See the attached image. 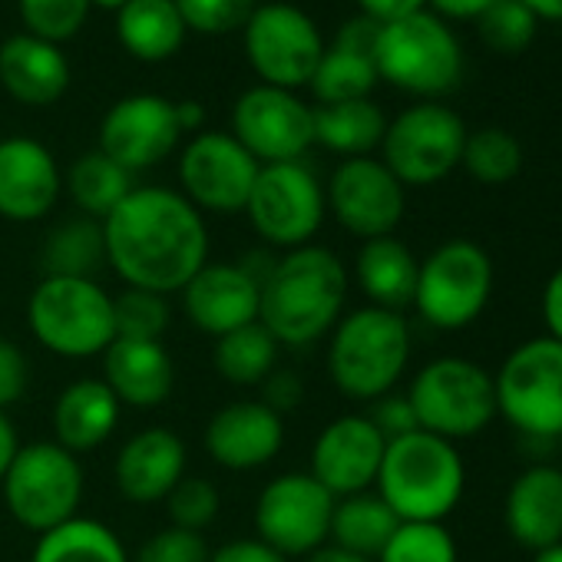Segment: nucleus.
<instances>
[{
	"label": "nucleus",
	"instance_id": "f257e3e1",
	"mask_svg": "<svg viewBox=\"0 0 562 562\" xmlns=\"http://www.w3.org/2000/svg\"><path fill=\"white\" fill-rule=\"evenodd\" d=\"M106 265L126 289L176 295L209 261L205 215L166 186H136L106 218Z\"/></svg>",
	"mask_w": 562,
	"mask_h": 562
},
{
	"label": "nucleus",
	"instance_id": "f03ea898",
	"mask_svg": "<svg viewBox=\"0 0 562 562\" xmlns=\"http://www.w3.org/2000/svg\"><path fill=\"white\" fill-rule=\"evenodd\" d=\"M348 305V268L325 245H302L271 261L261 278L258 325L278 348H308L335 331Z\"/></svg>",
	"mask_w": 562,
	"mask_h": 562
},
{
	"label": "nucleus",
	"instance_id": "7ed1b4c3",
	"mask_svg": "<svg viewBox=\"0 0 562 562\" xmlns=\"http://www.w3.org/2000/svg\"><path fill=\"white\" fill-rule=\"evenodd\" d=\"M374 493L401 522H443L467 493V463L457 443L414 430L387 443Z\"/></svg>",
	"mask_w": 562,
	"mask_h": 562
},
{
	"label": "nucleus",
	"instance_id": "20e7f679",
	"mask_svg": "<svg viewBox=\"0 0 562 562\" xmlns=\"http://www.w3.org/2000/svg\"><path fill=\"white\" fill-rule=\"evenodd\" d=\"M411 325L401 312L364 305L328 335V374L351 401H378L397 391L411 364Z\"/></svg>",
	"mask_w": 562,
	"mask_h": 562
},
{
	"label": "nucleus",
	"instance_id": "39448f33",
	"mask_svg": "<svg viewBox=\"0 0 562 562\" xmlns=\"http://www.w3.org/2000/svg\"><path fill=\"white\" fill-rule=\"evenodd\" d=\"M27 325L37 345L57 358H97L116 338L113 295L97 278L44 274L27 302Z\"/></svg>",
	"mask_w": 562,
	"mask_h": 562
},
{
	"label": "nucleus",
	"instance_id": "423d86ee",
	"mask_svg": "<svg viewBox=\"0 0 562 562\" xmlns=\"http://www.w3.org/2000/svg\"><path fill=\"white\" fill-rule=\"evenodd\" d=\"M378 80L434 100L460 87L463 80V47L450 24L430 11H417L411 18L381 24V37L374 47Z\"/></svg>",
	"mask_w": 562,
	"mask_h": 562
},
{
	"label": "nucleus",
	"instance_id": "0eeeda50",
	"mask_svg": "<svg viewBox=\"0 0 562 562\" xmlns=\"http://www.w3.org/2000/svg\"><path fill=\"white\" fill-rule=\"evenodd\" d=\"M493 285L490 251L470 238H447L420 261L411 308L437 331H463L486 312Z\"/></svg>",
	"mask_w": 562,
	"mask_h": 562
},
{
	"label": "nucleus",
	"instance_id": "6e6552de",
	"mask_svg": "<svg viewBox=\"0 0 562 562\" xmlns=\"http://www.w3.org/2000/svg\"><path fill=\"white\" fill-rule=\"evenodd\" d=\"M420 430L450 443L480 437L496 417L493 374L470 358H434L404 391Z\"/></svg>",
	"mask_w": 562,
	"mask_h": 562
},
{
	"label": "nucleus",
	"instance_id": "1a4fd4ad",
	"mask_svg": "<svg viewBox=\"0 0 562 562\" xmlns=\"http://www.w3.org/2000/svg\"><path fill=\"white\" fill-rule=\"evenodd\" d=\"M83 486L87 480L80 457L54 440L21 443L4 480H0L11 516L37 536L77 516L83 503Z\"/></svg>",
	"mask_w": 562,
	"mask_h": 562
},
{
	"label": "nucleus",
	"instance_id": "9d476101",
	"mask_svg": "<svg viewBox=\"0 0 562 562\" xmlns=\"http://www.w3.org/2000/svg\"><path fill=\"white\" fill-rule=\"evenodd\" d=\"M499 417L529 440H562V341L539 335L516 345L493 374Z\"/></svg>",
	"mask_w": 562,
	"mask_h": 562
},
{
	"label": "nucleus",
	"instance_id": "9b49d317",
	"mask_svg": "<svg viewBox=\"0 0 562 562\" xmlns=\"http://www.w3.org/2000/svg\"><path fill=\"white\" fill-rule=\"evenodd\" d=\"M467 123L457 110L420 100L387 120V133L381 143V162L401 179V186H437L443 182L463 159Z\"/></svg>",
	"mask_w": 562,
	"mask_h": 562
},
{
	"label": "nucleus",
	"instance_id": "f8f14e48",
	"mask_svg": "<svg viewBox=\"0 0 562 562\" xmlns=\"http://www.w3.org/2000/svg\"><path fill=\"white\" fill-rule=\"evenodd\" d=\"M245 215L258 238L271 248L292 251L312 245L328 215L325 186L302 159L261 166L245 202Z\"/></svg>",
	"mask_w": 562,
	"mask_h": 562
},
{
	"label": "nucleus",
	"instance_id": "ddd939ff",
	"mask_svg": "<svg viewBox=\"0 0 562 562\" xmlns=\"http://www.w3.org/2000/svg\"><path fill=\"white\" fill-rule=\"evenodd\" d=\"M245 57L265 87L302 90L325 57V41L315 21L295 4H258L241 27Z\"/></svg>",
	"mask_w": 562,
	"mask_h": 562
},
{
	"label": "nucleus",
	"instance_id": "4468645a",
	"mask_svg": "<svg viewBox=\"0 0 562 562\" xmlns=\"http://www.w3.org/2000/svg\"><path fill=\"white\" fill-rule=\"evenodd\" d=\"M335 496L312 473H281L255 499V539L285 559L312 555L328 542Z\"/></svg>",
	"mask_w": 562,
	"mask_h": 562
},
{
	"label": "nucleus",
	"instance_id": "2eb2a0df",
	"mask_svg": "<svg viewBox=\"0 0 562 562\" xmlns=\"http://www.w3.org/2000/svg\"><path fill=\"white\" fill-rule=\"evenodd\" d=\"M228 133L258 166L299 162L315 146V106L292 90L258 83L235 100Z\"/></svg>",
	"mask_w": 562,
	"mask_h": 562
},
{
	"label": "nucleus",
	"instance_id": "dca6fc26",
	"mask_svg": "<svg viewBox=\"0 0 562 562\" xmlns=\"http://www.w3.org/2000/svg\"><path fill=\"white\" fill-rule=\"evenodd\" d=\"M258 169V159L232 133L202 130L179 156V192L199 212L235 215L245 212Z\"/></svg>",
	"mask_w": 562,
	"mask_h": 562
},
{
	"label": "nucleus",
	"instance_id": "f3484780",
	"mask_svg": "<svg viewBox=\"0 0 562 562\" xmlns=\"http://www.w3.org/2000/svg\"><path fill=\"white\" fill-rule=\"evenodd\" d=\"M325 205L345 232L371 241L394 235L407 209V189L381 159L361 156L345 159L331 172L325 186Z\"/></svg>",
	"mask_w": 562,
	"mask_h": 562
},
{
	"label": "nucleus",
	"instance_id": "a211bd4d",
	"mask_svg": "<svg viewBox=\"0 0 562 562\" xmlns=\"http://www.w3.org/2000/svg\"><path fill=\"white\" fill-rule=\"evenodd\" d=\"M176 103L156 93H133L113 103L100 123V153L126 172H143L169 159L182 139Z\"/></svg>",
	"mask_w": 562,
	"mask_h": 562
},
{
	"label": "nucleus",
	"instance_id": "6ab92c4d",
	"mask_svg": "<svg viewBox=\"0 0 562 562\" xmlns=\"http://www.w3.org/2000/svg\"><path fill=\"white\" fill-rule=\"evenodd\" d=\"M387 440L368 420V414L335 417L312 447V476L335 496H355L374 490Z\"/></svg>",
	"mask_w": 562,
	"mask_h": 562
},
{
	"label": "nucleus",
	"instance_id": "aec40b11",
	"mask_svg": "<svg viewBox=\"0 0 562 562\" xmlns=\"http://www.w3.org/2000/svg\"><path fill=\"white\" fill-rule=\"evenodd\" d=\"M179 295L186 318L209 338L258 322L261 285L245 261H205Z\"/></svg>",
	"mask_w": 562,
	"mask_h": 562
},
{
	"label": "nucleus",
	"instance_id": "412c9836",
	"mask_svg": "<svg viewBox=\"0 0 562 562\" xmlns=\"http://www.w3.org/2000/svg\"><path fill=\"white\" fill-rule=\"evenodd\" d=\"M64 172L54 153L31 136L0 139V218L41 222L57 209Z\"/></svg>",
	"mask_w": 562,
	"mask_h": 562
},
{
	"label": "nucleus",
	"instance_id": "4be33fe9",
	"mask_svg": "<svg viewBox=\"0 0 562 562\" xmlns=\"http://www.w3.org/2000/svg\"><path fill=\"white\" fill-rule=\"evenodd\" d=\"M202 447L212 463L235 473L268 467L285 447V417L261 401H232L209 417Z\"/></svg>",
	"mask_w": 562,
	"mask_h": 562
},
{
	"label": "nucleus",
	"instance_id": "5701e85b",
	"mask_svg": "<svg viewBox=\"0 0 562 562\" xmlns=\"http://www.w3.org/2000/svg\"><path fill=\"white\" fill-rule=\"evenodd\" d=\"M186 443L169 427H146L133 434L113 463L120 493L136 506L162 503L172 486L186 476Z\"/></svg>",
	"mask_w": 562,
	"mask_h": 562
},
{
	"label": "nucleus",
	"instance_id": "b1692460",
	"mask_svg": "<svg viewBox=\"0 0 562 562\" xmlns=\"http://www.w3.org/2000/svg\"><path fill=\"white\" fill-rule=\"evenodd\" d=\"M503 522L509 539L529 552L562 542V470L552 463L526 467L506 490Z\"/></svg>",
	"mask_w": 562,
	"mask_h": 562
},
{
	"label": "nucleus",
	"instance_id": "393cba45",
	"mask_svg": "<svg viewBox=\"0 0 562 562\" xmlns=\"http://www.w3.org/2000/svg\"><path fill=\"white\" fill-rule=\"evenodd\" d=\"M103 358V384L113 391L120 407L153 411L169 401L176 368L162 341H126L113 338Z\"/></svg>",
	"mask_w": 562,
	"mask_h": 562
},
{
	"label": "nucleus",
	"instance_id": "a878e982",
	"mask_svg": "<svg viewBox=\"0 0 562 562\" xmlns=\"http://www.w3.org/2000/svg\"><path fill=\"white\" fill-rule=\"evenodd\" d=\"M0 87L24 106H54L70 87V60L57 44L14 34L0 44Z\"/></svg>",
	"mask_w": 562,
	"mask_h": 562
},
{
	"label": "nucleus",
	"instance_id": "bb28decb",
	"mask_svg": "<svg viewBox=\"0 0 562 562\" xmlns=\"http://www.w3.org/2000/svg\"><path fill=\"white\" fill-rule=\"evenodd\" d=\"M120 401L103 384V378H83L60 391L50 424H54V443H60L70 453H90L103 447L116 424H120Z\"/></svg>",
	"mask_w": 562,
	"mask_h": 562
},
{
	"label": "nucleus",
	"instance_id": "cd10ccee",
	"mask_svg": "<svg viewBox=\"0 0 562 562\" xmlns=\"http://www.w3.org/2000/svg\"><path fill=\"white\" fill-rule=\"evenodd\" d=\"M417 271H420V258L397 235L361 241L358 258H355V278L368 305L401 312V315L404 308L414 305Z\"/></svg>",
	"mask_w": 562,
	"mask_h": 562
},
{
	"label": "nucleus",
	"instance_id": "c85d7f7f",
	"mask_svg": "<svg viewBox=\"0 0 562 562\" xmlns=\"http://www.w3.org/2000/svg\"><path fill=\"white\" fill-rule=\"evenodd\" d=\"M186 24L176 0H130L116 11V37L123 50L143 64H162L186 44Z\"/></svg>",
	"mask_w": 562,
	"mask_h": 562
},
{
	"label": "nucleus",
	"instance_id": "c756f323",
	"mask_svg": "<svg viewBox=\"0 0 562 562\" xmlns=\"http://www.w3.org/2000/svg\"><path fill=\"white\" fill-rule=\"evenodd\" d=\"M387 133L384 110L368 100L315 106V143L341 159H361L381 149Z\"/></svg>",
	"mask_w": 562,
	"mask_h": 562
},
{
	"label": "nucleus",
	"instance_id": "7c9ffc66",
	"mask_svg": "<svg viewBox=\"0 0 562 562\" xmlns=\"http://www.w3.org/2000/svg\"><path fill=\"white\" fill-rule=\"evenodd\" d=\"M397 526L401 519L394 516V509L374 490H364V493L335 499L328 542L374 562L381 549L391 542V536L397 532Z\"/></svg>",
	"mask_w": 562,
	"mask_h": 562
},
{
	"label": "nucleus",
	"instance_id": "2f4dec72",
	"mask_svg": "<svg viewBox=\"0 0 562 562\" xmlns=\"http://www.w3.org/2000/svg\"><path fill=\"white\" fill-rule=\"evenodd\" d=\"M41 265L44 274L54 278H97V271L106 265L103 222L90 215H74L57 222L44 238Z\"/></svg>",
	"mask_w": 562,
	"mask_h": 562
},
{
	"label": "nucleus",
	"instance_id": "473e14b6",
	"mask_svg": "<svg viewBox=\"0 0 562 562\" xmlns=\"http://www.w3.org/2000/svg\"><path fill=\"white\" fill-rule=\"evenodd\" d=\"M64 189L70 192L80 215L103 222L136 189V182H133V172H126L106 153L93 149V153L74 159V166L64 176Z\"/></svg>",
	"mask_w": 562,
	"mask_h": 562
},
{
	"label": "nucleus",
	"instance_id": "72a5a7b5",
	"mask_svg": "<svg viewBox=\"0 0 562 562\" xmlns=\"http://www.w3.org/2000/svg\"><path fill=\"white\" fill-rule=\"evenodd\" d=\"M31 562H133L123 539L100 519L74 516L70 522L37 536Z\"/></svg>",
	"mask_w": 562,
	"mask_h": 562
},
{
	"label": "nucleus",
	"instance_id": "f704fd0d",
	"mask_svg": "<svg viewBox=\"0 0 562 562\" xmlns=\"http://www.w3.org/2000/svg\"><path fill=\"white\" fill-rule=\"evenodd\" d=\"M212 364L222 381L235 387H258L278 368V341L258 322H251L215 338Z\"/></svg>",
	"mask_w": 562,
	"mask_h": 562
},
{
	"label": "nucleus",
	"instance_id": "c9c22d12",
	"mask_svg": "<svg viewBox=\"0 0 562 562\" xmlns=\"http://www.w3.org/2000/svg\"><path fill=\"white\" fill-rule=\"evenodd\" d=\"M378 70L371 57L348 54L341 47H325V57L318 70L308 80V90L315 97V106L328 103H348V100H368L378 87Z\"/></svg>",
	"mask_w": 562,
	"mask_h": 562
},
{
	"label": "nucleus",
	"instance_id": "e433bc0d",
	"mask_svg": "<svg viewBox=\"0 0 562 562\" xmlns=\"http://www.w3.org/2000/svg\"><path fill=\"white\" fill-rule=\"evenodd\" d=\"M460 166L480 186H506L522 169V146H519V139L509 130L483 126V130L467 133Z\"/></svg>",
	"mask_w": 562,
	"mask_h": 562
},
{
	"label": "nucleus",
	"instance_id": "4c0bfd02",
	"mask_svg": "<svg viewBox=\"0 0 562 562\" xmlns=\"http://www.w3.org/2000/svg\"><path fill=\"white\" fill-rule=\"evenodd\" d=\"M172 312L166 295L146 289H123L113 295V331L126 341H162L169 331Z\"/></svg>",
	"mask_w": 562,
	"mask_h": 562
},
{
	"label": "nucleus",
	"instance_id": "58836bf2",
	"mask_svg": "<svg viewBox=\"0 0 562 562\" xmlns=\"http://www.w3.org/2000/svg\"><path fill=\"white\" fill-rule=\"evenodd\" d=\"M476 31L483 44L496 54H522L532 47L539 34V18L522 4V0H496L476 18Z\"/></svg>",
	"mask_w": 562,
	"mask_h": 562
},
{
	"label": "nucleus",
	"instance_id": "ea45409f",
	"mask_svg": "<svg viewBox=\"0 0 562 562\" xmlns=\"http://www.w3.org/2000/svg\"><path fill=\"white\" fill-rule=\"evenodd\" d=\"M374 562H460V552L443 522H401Z\"/></svg>",
	"mask_w": 562,
	"mask_h": 562
},
{
	"label": "nucleus",
	"instance_id": "a19ab883",
	"mask_svg": "<svg viewBox=\"0 0 562 562\" xmlns=\"http://www.w3.org/2000/svg\"><path fill=\"white\" fill-rule=\"evenodd\" d=\"M90 8V0H18L24 34L57 47L83 31Z\"/></svg>",
	"mask_w": 562,
	"mask_h": 562
},
{
	"label": "nucleus",
	"instance_id": "79ce46f5",
	"mask_svg": "<svg viewBox=\"0 0 562 562\" xmlns=\"http://www.w3.org/2000/svg\"><path fill=\"white\" fill-rule=\"evenodd\" d=\"M162 503L172 519L169 526H179L189 532H205L222 509V496H218L215 483L205 476H189V473L172 486V493Z\"/></svg>",
	"mask_w": 562,
	"mask_h": 562
},
{
	"label": "nucleus",
	"instance_id": "37998d69",
	"mask_svg": "<svg viewBox=\"0 0 562 562\" xmlns=\"http://www.w3.org/2000/svg\"><path fill=\"white\" fill-rule=\"evenodd\" d=\"M176 8H179L186 31L222 37V34L241 31L258 4L255 0H176Z\"/></svg>",
	"mask_w": 562,
	"mask_h": 562
},
{
	"label": "nucleus",
	"instance_id": "c03bdc74",
	"mask_svg": "<svg viewBox=\"0 0 562 562\" xmlns=\"http://www.w3.org/2000/svg\"><path fill=\"white\" fill-rule=\"evenodd\" d=\"M209 555L212 549L202 532L166 526L139 546L133 562H209Z\"/></svg>",
	"mask_w": 562,
	"mask_h": 562
},
{
	"label": "nucleus",
	"instance_id": "a18cd8bd",
	"mask_svg": "<svg viewBox=\"0 0 562 562\" xmlns=\"http://www.w3.org/2000/svg\"><path fill=\"white\" fill-rule=\"evenodd\" d=\"M368 420L378 427V434H381L387 443H391V440H401V437H407V434H414V430H420L417 414H414L407 394H397V391H391V394L371 401Z\"/></svg>",
	"mask_w": 562,
	"mask_h": 562
},
{
	"label": "nucleus",
	"instance_id": "49530a36",
	"mask_svg": "<svg viewBox=\"0 0 562 562\" xmlns=\"http://www.w3.org/2000/svg\"><path fill=\"white\" fill-rule=\"evenodd\" d=\"M31 387V361L11 338H0V411H11Z\"/></svg>",
	"mask_w": 562,
	"mask_h": 562
},
{
	"label": "nucleus",
	"instance_id": "de8ad7c7",
	"mask_svg": "<svg viewBox=\"0 0 562 562\" xmlns=\"http://www.w3.org/2000/svg\"><path fill=\"white\" fill-rule=\"evenodd\" d=\"M258 391H261V404L265 407H271L278 417H285L289 411H295L299 404H302V397H305V384H302V378H295L292 371H271L261 384H258Z\"/></svg>",
	"mask_w": 562,
	"mask_h": 562
},
{
	"label": "nucleus",
	"instance_id": "09e8293b",
	"mask_svg": "<svg viewBox=\"0 0 562 562\" xmlns=\"http://www.w3.org/2000/svg\"><path fill=\"white\" fill-rule=\"evenodd\" d=\"M378 37H381V24L371 21V18H364V14H358L348 24H341V31H338V37H335L331 47H341L348 54H361V57H371L374 60Z\"/></svg>",
	"mask_w": 562,
	"mask_h": 562
},
{
	"label": "nucleus",
	"instance_id": "8fccbe9b",
	"mask_svg": "<svg viewBox=\"0 0 562 562\" xmlns=\"http://www.w3.org/2000/svg\"><path fill=\"white\" fill-rule=\"evenodd\" d=\"M209 562H292L281 552H274L271 546H265L261 539H232L218 549H212Z\"/></svg>",
	"mask_w": 562,
	"mask_h": 562
},
{
	"label": "nucleus",
	"instance_id": "3c124183",
	"mask_svg": "<svg viewBox=\"0 0 562 562\" xmlns=\"http://www.w3.org/2000/svg\"><path fill=\"white\" fill-rule=\"evenodd\" d=\"M358 8L364 18L378 24H391L401 18H411L417 11H427V0H358Z\"/></svg>",
	"mask_w": 562,
	"mask_h": 562
},
{
	"label": "nucleus",
	"instance_id": "603ef678",
	"mask_svg": "<svg viewBox=\"0 0 562 562\" xmlns=\"http://www.w3.org/2000/svg\"><path fill=\"white\" fill-rule=\"evenodd\" d=\"M542 322H546V335L562 341V265L546 278L542 289Z\"/></svg>",
	"mask_w": 562,
	"mask_h": 562
},
{
	"label": "nucleus",
	"instance_id": "864d4df0",
	"mask_svg": "<svg viewBox=\"0 0 562 562\" xmlns=\"http://www.w3.org/2000/svg\"><path fill=\"white\" fill-rule=\"evenodd\" d=\"M437 18L443 21H476L496 0H427Z\"/></svg>",
	"mask_w": 562,
	"mask_h": 562
},
{
	"label": "nucleus",
	"instance_id": "5fc2aeb1",
	"mask_svg": "<svg viewBox=\"0 0 562 562\" xmlns=\"http://www.w3.org/2000/svg\"><path fill=\"white\" fill-rule=\"evenodd\" d=\"M21 450V440H18V430H14V420L8 417V411H0V480H4L11 460L18 457Z\"/></svg>",
	"mask_w": 562,
	"mask_h": 562
},
{
	"label": "nucleus",
	"instance_id": "6e6d98bb",
	"mask_svg": "<svg viewBox=\"0 0 562 562\" xmlns=\"http://www.w3.org/2000/svg\"><path fill=\"white\" fill-rule=\"evenodd\" d=\"M176 120H179L182 133H202L205 110H202V103H195V100H179V103H176Z\"/></svg>",
	"mask_w": 562,
	"mask_h": 562
},
{
	"label": "nucleus",
	"instance_id": "4d7b16f0",
	"mask_svg": "<svg viewBox=\"0 0 562 562\" xmlns=\"http://www.w3.org/2000/svg\"><path fill=\"white\" fill-rule=\"evenodd\" d=\"M305 562H371V559L355 555V552H348V549H338V546L325 542L322 549H315L312 555H305Z\"/></svg>",
	"mask_w": 562,
	"mask_h": 562
},
{
	"label": "nucleus",
	"instance_id": "13d9d810",
	"mask_svg": "<svg viewBox=\"0 0 562 562\" xmlns=\"http://www.w3.org/2000/svg\"><path fill=\"white\" fill-rule=\"evenodd\" d=\"M539 21H562V0H522Z\"/></svg>",
	"mask_w": 562,
	"mask_h": 562
},
{
	"label": "nucleus",
	"instance_id": "bf43d9fd",
	"mask_svg": "<svg viewBox=\"0 0 562 562\" xmlns=\"http://www.w3.org/2000/svg\"><path fill=\"white\" fill-rule=\"evenodd\" d=\"M532 562H562V542H555V546H546V549L532 552Z\"/></svg>",
	"mask_w": 562,
	"mask_h": 562
},
{
	"label": "nucleus",
	"instance_id": "052dcab7",
	"mask_svg": "<svg viewBox=\"0 0 562 562\" xmlns=\"http://www.w3.org/2000/svg\"><path fill=\"white\" fill-rule=\"evenodd\" d=\"M90 4H93V8H103V11H113V14H116V11H123V8L130 4V0H90Z\"/></svg>",
	"mask_w": 562,
	"mask_h": 562
}]
</instances>
